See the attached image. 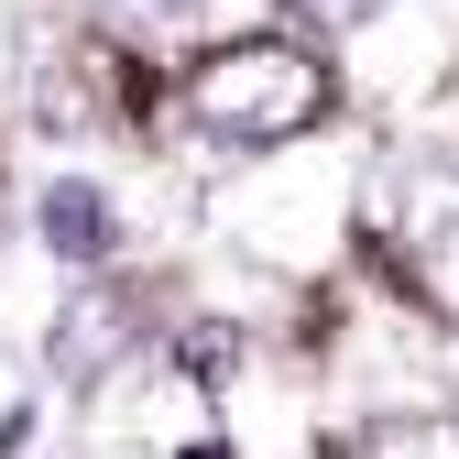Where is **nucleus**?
Returning <instances> with one entry per match:
<instances>
[{"mask_svg": "<svg viewBox=\"0 0 459 459\" xmlns=\"http://www.w3.org/2000/svg\"><path fill=\"white\" fill-rule=\"evenodd\" d=\"M186 109H197L208 143H230V153H273V143L317 132L328 109H339V88H328V55H317V44H296V33H241V44L197 55Z\"/></svg>", "mask_w": 459, "mask_h": 459, "instance_id": "1", "label": "nucleus"}, {"mask_svg": "<svg viewBox=\"0 0 459 459\" xmlns=\"http://www.w3.org/2000/svg\"><path fill=\"white\" fill-rule=\"evenodd\" d=\"M132 351H143V296H132V284H77V296L55 307V328H44V372L66 394L109 383Z\"/></svg>", "mask_w": 459, "mask_h": 459, "instance_id": "2", "label": "nucleus"}, {"mask_svg": "<svg viewBox=\"0 0 459 459\" xmlns=\"http://www.w3.org/2000/svg\"><path fill=\"white\" fill-rule=\"evenodd\" d=\"M33 230H44V252H66V263H109V252H121V208H109V186H88V176L44 186Z\"/></svg>", "mask_w": 459, "mask_h": 459, "instance_id": "3", "label": "nucleus"}, {"mask_svg": "<svg viewBox=\"0 0 459 459\" xmlns=\"http://www.w3.org/2000/svg\"><path fill=\"white\" fill-rule=\"evenodd\" d=\"M351 459H459V416H372Z\"/></svg>", "mask_w": 459, "mask_h": 459, "instance_id": "4", "label": "nucleus"}, {"mask_svg": "<svg viewBox=\"0 0 459 459\" xmlns=\"http://www.w3.org/2000/svg\"><path fill=\"white\" fill-rule=\"evenodd\" d=\"M99 22L121 33V44H164V33L197 22V0H99Z\"/></svg>", "mask_w": 459, "mask_h": 459, "instance_id": "5", "label": "nucleus"}, {"mask_svg": "<svg viewBox=\"0 0 459 459\" xmlns=\"http://www.w3.org/2000/svg\"><path fill=\"white\" fill-rule=\"evenodd\" d=\"M176 361H186V383H230V372H241V339H230V328H176Z\"/></svg>", "mask_w": 459, "mask_h": 459, "instance_id": "6", "label": "nucleus"}, {"mask_svg": "<svg viewBox=\"0 0 459 459\" xmlns=\"http://www.w3.org/2000/svg\"><path fill=\"white\" fill-rule=\"evenodd\" d=\"M296 22H317V33H361V22H383V0H296Z\"/></svg>", "mask_w": 459, "mask_h": 459, "instance_id": "7", "label": "nucleus"}, {"mask_svg": "<svg viewBox=\"0 0 459 459\" xmlns=\"http://www.w3.org/2000/svg\"><path fill=\"white\" fill-rule=\"evenodd\" d=\"M186 459H230V448H219V437H197V448H186Z\"/></svg>", "mask_w": 459, "mask_h": 459, "instance_id": "8", "label": "nucleus"}]
</instances>
